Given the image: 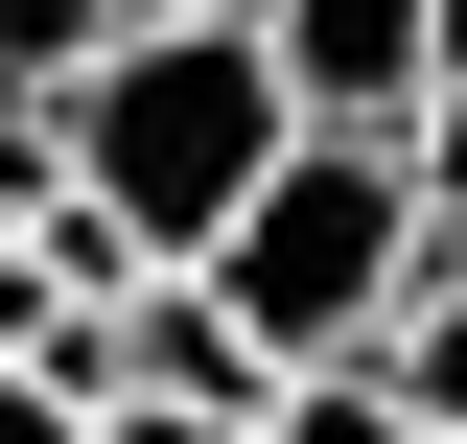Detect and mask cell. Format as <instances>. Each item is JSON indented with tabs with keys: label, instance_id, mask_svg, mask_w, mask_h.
Returning a JSON list of instances; mask_svg holds the SVG:
<instances>
[{
	"label": "cell",
	"instance_id": "4",
	"mask_svg": "<svg viewBox=\"0 0 467 444\" xmlns=\"http://www.w3.org/2000/svg\"><path fill=\"white\" fill-rule=\"evenodd\" d=\"M257 444H467V421L398 375V351H327V375H281V421H257Z\"/></svg>",
	"mask_w": 467,
	"mask_h": 444
},
{
	"label": "cell",
	"instance_id": "3",
	"mask_svg": "<svg viewBox=\"0 0 467 444\" xmlns=\"http://www.w3.org/2000/svg\"><path fill=\"white\" fill-rule=\"evenodd\" d=\"M304 70V117H374V141H420V94L467 70V0H257Z\"/></svg>",
	"mask_w": 467,
	"mask_h": 444
},
{
	"label": "cell",
	"instance_id": "6",
	"mask_svg": "<svg viewBox=\"0 0 467 444\" xmlns=\"http://www.w3.org/2000/svg\"><path fill=\"white\" fill-rule=\"evenodd\" d=\"M398 375H420V397L467 421V258H420V304H398Z\"/></svg>",
	"mask_w": 467,
	"mask_h": 444
},
{
	"label": "cell",
	"instance_id": "1",
	"mask_svg": "<svg viewBox=\"0 0 467 444\" xmlns=\"http://www.w3.org/2000/svg\"><path fill=\"white\" fill-rule=\"evenodd\" d=\"M281 141H304V70H281L257 0H164V24H117V48L70 70V187H94L140 258H211Z\"/></svg>",
	"mask_w": 467,
	"mask_h": 444
},
{
	"label": "cell",
	"instance_id": "9",
	"mask_svg": "<svg viewBox=\"0 0 467 444\" xmlns=\"http://www.w3.org/2000/svg\"><path fill=\"white\" fill-rule=\"evenodd\" d=\"M420 211H444V258H467V70L420 94Z\"/></svg>",
	"mask_w": 467,
	"mask_h": 444
},
{
	"label": "cell",
	"instance_id": "8",
	"mask_svg": "<svg viewBox=\"0 0 467 444\" xmlns=\"http://www.w3.org/2000/svg\"><path fill=\"white\" fill-rule=\"evenodd\" d=\"M0 444H94V397H70L47 351H0Z\"/></svg>",
	"mask_w": 467,
	"mask_h": 444
},
{
	"label": "cell",
	"instance_id": "2",
	"mask_svg": "<svg viewBox=\"0 0 467 444\" xmlns=\"http://www.w3.org/2000/svg\"><path fill=\"white\" fill-rule=\"evenodd\" d=\"M420 258H444V211H420V141H374V117H304L281 164H257V211L211 234V280L257 304V351H281V375H327V351H398Z\"/></svg>",
	"mask_w": 467,
	"mask_h": 444
},
{
	"label": "cell",
	"instance_id": "5",
	"mask_svg": "<svg viewBox=\"0 0 467 444\" xmlns=\"http://www.w3.org/2000/svg\"><path fill=\"white\" fill-rule=\"evenodd\" d=\"M94 48H117V0H0V70H24V94H70Z\"/></svg>",
	"mask_w": 467,
	"mask_h": 444
},
{
	"label": "cell",
	"instance_id": "7",
	"mask_svg": "<svg viewBox=\"0 0 467 444\" xmlns=\"http://www.w3.org/2000/svg\"><path fill=\"white\" fill-rule=\"evenodd\" d=\"M70 187V94H24V70H0V211H47Z\"/></svg>",
	"mask_w": 467,
	"mask_h": 444
}]
</instances>
